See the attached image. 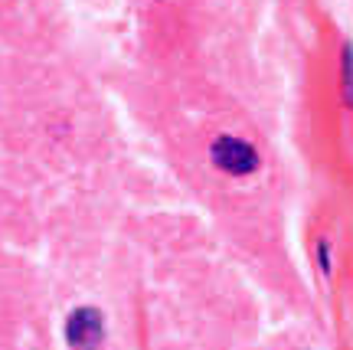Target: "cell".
<instances>
[{"label":"cell","mask_w":353,"mask_h":350,"mask_svg":"<svg viewBox=\"0 0 353 350\" xmlns=\"http://www.w3.org/2000/svg\"><path fill=\"white\" fill-rule=\"evenodd\" d=\"M317 262H321V272L324 275H330V242H317Z\"/></svg>","instance_id":"obj_4"},{"label":"cell","mask_w":353,"mask_h":350,"mask_svg":"<svg viewBox=\"0 0 353 350\" xmlns=\"http://www.w3.org/2000/svg\"><path fill=\"white\" fill-rule=\"evenodd\" d=\"M343 86H347V99L353 101V46H343Z\"/></svg>","instance_id":"obj_3"},{"label":"cell","mask_w":353,"mask_h":350,"mask_svg":"<svg viewBox=\"0 0 353 350\" xmlns=\"http://www.w3.org/2000/svg\"><path fill=\"white\" fill-rule=\"evenodd\" d=\"M105 338V318L99 308H76L65 321V340L72 350H99Z\"/></svg>","instance_id":"obj_2"},{"label":"cell","mask_w":353,"mask_h":350,"mask_svg":"<svg viewBox=\"0 0 353 350\" xmlns=\"http://www.w3.org/2000/svg\"><path fill=\"white\" fill-rule=\"evenodd\" d=\"M210 157H213V164L219 171H226V174H232V177H245L259 167V150H255L249 141L229 138V135L213 141Z\"/></svg>","instance_id":"obj_1"}]
</instances>
